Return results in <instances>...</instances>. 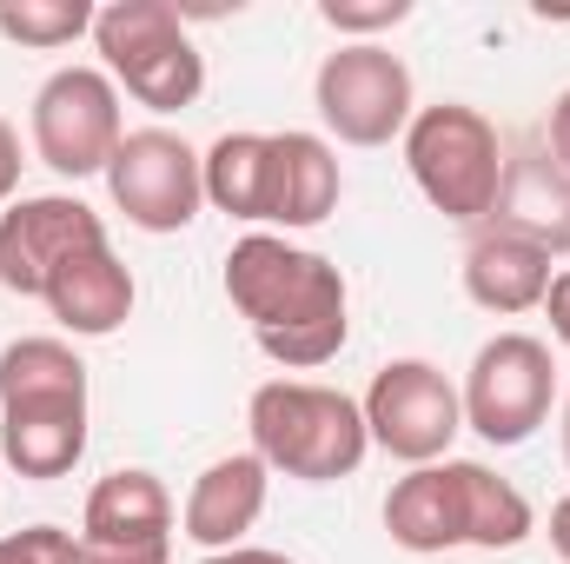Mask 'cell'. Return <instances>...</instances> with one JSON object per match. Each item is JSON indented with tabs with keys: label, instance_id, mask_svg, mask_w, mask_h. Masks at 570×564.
Wrapping results in <instances>:
<instances>
[{
	"label": "cell",
	"instance_id": "6da1fadb",
	"mask_svg": "<svg viewBox=\"0 0 570 564\" xmlns=\"http://www.w3.org/2000/svg\"><path fill=\"white\" fill-rule=\"evenodd\" d=\"M226 299L246 312L259 352L285 372H318L345 352L352 292L325 253L285 246L273 233H246L226 253Z\"/></svg>",
	"mask_w": 570,
	"mask_h": 564
},
{
	"label": "cell",
	"instance_id": "7a4b0ae2",
	"mask_svg": "<svg viewBox=\"0 0 570 564\" xmlns=\"http://www.w3.org/2000/svg\"><path fill=\"white\" fill-rule=\"evenodd\" d=\"M0 458L33 485L87 458V359L67 339L0 346Z\"/></svg>",
	"mask_w": 570,
	"mask_h": 564
},
{
	"label": "cell",
	"instance_id": "3957f363",
	"mask_svg": "<svg viewBox=\"0 0 570 564\" xmlns=\"http://www.w3.org/2000/svg\"><path fill=\"white\" fill-rule=\"evenodd\" d=\"M246 425H253V451L266 458V471H285L298 485H338L372 451L358 399H345L332 386H312V379L259 386L253 406H246Z\"/></svg>",
	"mask_w": 570,
	"mask_h": 564
},
{
	"label": "cell",
	"instance_id": "277c9868",
	"mask_svg": "<svg viewBox=\"0 0 570 564\" xmlns=\"http://www.w3.org/2000/svg\"><path fill=\"white\" fill-rule=\"evenodd\" d=\"M94 47L114 74L153 114H179L206 94V54L186 33V13L173 0H114L94 13Z\"/></svg>",
	"mask_w": 570,
	"mask_h": 564
},
{
	"label": "cell",
	"instance_id": "5b68a950",
	"mask_svg": "<svg viewBox=\"0 0 570 564\" xmlns=\"http://www.w3.org/2000/svg\"><path fill=\"white\" fill-rule=\"evenodd\" d=\"M405 166L431 200V213L458 226H484L504 186V140L478 107L438 100V107H419L405 127Z\"/></svg>",
	"mask_w": 570,
	"mask_h": 564
},
{
	"label": "cell",
	"instance_id": "8992f818",
	"mask_svg": "<svg viewBox=\"0 0 570 564\" xmlns=\"http://www.w3.org/2000/svg\"><path fill=\"white\" fill-rule=\"evenodd\" d=\"M312 107L325 120V134L345 146H392L405 140L419 100H412V67L379 47V40H338L318 60L312 80Z\"/></svg>",
	"mask_w": 570,
	"mask_h": 564
},
{
	"label": "cell",
	"instance_id": "52a82bcc",
	"mask_svg": "<svg viewBox=\"0 0 570 564\" xmlns=\"http://www.w3.org/2000/svg\"><path fill=\"white\" fill-rule=\"evenodd\" d=\"M458 399H464V425H471L484 445L511 451V445H524L538 425L551 419L558 359H551V346L531 339V332H498V339L478 346V359H471Z\"/></svg>",
	"mask_w": 570,
	"mask_h": 564
},
{
	"label": "cell",
	"instance_id": "ba28073f",
	"mask_svg": "<svg viewBox=\"0 0 570 564\" xmlns=\"http://www.w3.org/2000/svg\"><path fill=\"white\" fill-rule=\"evenodd\" d=\"M120 140H127V120H120V87L107 67H60L40 80L33 94L40 166H53L60 179H87V173H107Z\"/></svg>",
	"mask_w": 570,
	"mask_h": 564
},
{
	"label": "cell",
	"instance_id": "9c48e42d",
	"mask_svg": "<svg viewBox=\"0 0 570 564\" xmlns=\"http://www.w3.org/2000/svg\"><path fill=\"white\" fill-rule=\"evenodd\" d=\"M365 431L379 451L405 458V465H438L451 451V438L464 431V399L458 386L431 366V359H392L379 366L372 392L358 399Z\"/></svg>",
	"mask_w": 570,
	"mask_h": 564
},
{
	"label": "cell",
	"instance_id": "30bf717a",
	"mask_svg": "<svg viewBox=\"0 0 570 564\" xmlns=\"http://www.w3.org/2000/svg\"><path fill=\"white\" fill-rule=\"evenodd\" d=\"M107 193L127 213V226H140V233H186L199 220V206H206V173H199V153L179 134L140 127L107 159Z\"/></svg>",
	"mask_w": 570,
	"mask_h": 564
},
{
	"label": "cell",
	"instance_id": "8fae6325",
	"mask_svg": "<svg viewBox=\"0 0 570 564\" xmlns=\"http://www.w3.org/2000/svg\"><path fill=\"white\" fill-rule=\"evenodd\" d=\"M107 246V220L67 193H40V200H13L0 213V285L20 299H47V285L60 280L80 253Z\"/></svg>",
	"mask_w": 570,
	"mask_h": 564
},
{
	"label": "cell",
	"instance_id": "7c38bea8",
	"mask_svg": "<svg viewBox=\"0 0 570 564\" xmlns=\"http://www.w3.org/2000/svg\"><path fill=\"white\" fill-rule=\"evenodd\" d=\"M266 458L259 451H233V458H213L193 492H186V512H179V532L213 558V552H239V538L259 525L266 512Z\"/></svg>",
	"mask_w": 570,
	"mask_h": 564
},
{
	"label": "cell",
	"instance_id": "4fadbf2b",
	"mask_svg": "<svg viewBox=\"0 0 570 564\" xmlns=\"http://www.w3.org/2000/svg\"><path fill=\"white\" fill-rule=\"evenodd\" d=\"M385 532L399 552H458L464 545V458H438L412 465L392 492H385Z\"/></svg>",
	"mask_w": 570,
	"mask_h": 564
},
{
	"label": "cell",
	"instance_id": "5bb4252c",
	"mask_svg": "<svg viewBox=\"0 0 570 564\" xmlns=\"http://www.w3.org/2000/svg\"><path fill=\"white\" fill-rule=\"evenodd\" d=\"M80 545H100V552H153V545H173V492L153 471H140V465L107 471L87 492Z\"/></svg>",
	"mask_w": 570,
	"mask_h": 564
},
{
	"label": "cell",
	"instance_id": "9a60e30c",
	"mask_svg": "<svg viewBox=\"0 0 570 564\" xmlns=\"http://www.w3.org/2000/svg\"><path fill=\"white\" fill-rule=\"evenodd\" d=\"M464 292L484 312H538L551 292V253L504 233V226H478L464 246Z\"/></svg>",
	"mask_w": 570,
	"mask_h": 564
},
{
	"label": "cell",
	"instance_id": "2e32d148",
	"mask_svg": "<svg viewBox=\"0 0 570 564\" xmlns=\"http://www.w3.org/2000/svg\"><path fill=\"white\" fill-rule=\"evenodd\" d=\"M338 193H345L338 153L318 134H273V153H266V220L273 226H318V220H332Z\"/></svg>",
	"mask_w": 570,
	"mask_h": 564
},
{
	"label": "cell",
	"instance_id": "e0dca14e",
	"mask_svg": "<svg viewBox=\"0 0 570 564\" xmlns=\"http://www.w3.org/2000/svg\"><path fill=\"white\" fill-rule=\"evenodd\" d=\"M134 299H140V285L127 273V260L114 253V246H100V253H80L60 280L47 285V312L60 319V332H73V339H107V332H120L127 319H134Z\"/></svg>",
	"mask_w": 570,
	"mask_h": 564
},
{
	"label": "cell",
	"instance_id": "ac0fdd59",
	"mask_svg": "<svg viewBox=\"0 0 570 564\" xmlns=\"http://www.w3.org/2000/svg\"><path fill=\"white\" fill-rule=\"evenodd\" d=\"M484 226H504L544 253H570V179L551 159H504V186Z\"/></svg>",
	"mask_w": 570,
	"mask_h": 564
},
{
	"label": "cell",
	"instance_id": "d6986e66",
	"mask_svg": "<svg viewBox=\"0 0 570 564\" xmlns=\"http://www.w3.org/2000/svg\"><path fill=\"white\" fill-rule=\"evenodd\" d=\"M266 153H273V134H219L199 153L206 200L226 220H246V226L266 220Z\"/></svg>",
	"mask_w": 570,
	"mask_h": 564
},
{
	"label": "cell",
	"instance_id": "ffe728a7",
	"mask_svg": "<svg viewBox=\"0 0 570 564\" xmlns=\"http://www.w3.org/2000/svg\"><path fill=\"white\" fill-rule=\"evenodd\" d=\"M531 525H538L531 498L511 478H498L491 465L464 458V545H478V552H518L531 538Z\"/></svg>",
	"mask_w": 570,
	"mask_h": 564
},
{
	"label": "cell",
	"instance_id": "44dd1931",
	"mask_svg": "<svg viewBox=\"0 0 570 564\" xmlns=\"http://www.w3.org/2000/svg\"><path fill=\"white\" fill-rule=\"evenodd\" d=\"M94 13L100 7H87V0H7L0 33L20 47H67L80 33H94Z\"/></svg>",
	"mask_w": 570,
	"mask_h": 564
},
{
	"label": "cell",
	"instance_id": "7402d4cb",
	"mask_svg": "<svg viewBox=\"0 0 570 564\" xmlns=\"http://www.w3.org/2000/svg\"><path fill=\"white\" fill-rule=\"evenodd\" d=\"M318 20L338 40H372V33L405 27L412 20V0H318Z\"/></svg>",
	"mask_w": 570,
	"mask_h": 564
},
{
	"label": "cell",
	"instance_id": "603a6c76",
	"mask_svg": "<svg viewBox=\"0 0 570 564\" xmlns=\"http://www.w3.org/2000/svg\"><path fill=\"white\" fill-rule=\"evenodd\" d=\"M0 564H80V538L60 525H27L0 538Z\"/></svg>",
	"mask_w": 570,
	"mask_h": 564
},
{
	"label": "cell",
	"instance_id": "cb8c5ba5",
	"mask_svg": "<svg viewBox=\"0 0 570 564\" xmlns=\"http://www.w3.org/2000/svg\"><path fill=\"white\" fill-rule=\"evenodd\" d=\"M544 146H551V166L570 179V87L551 100V120H544Z\"/></svg>",
	"mask_w": 570,
	"mask_h": 564
},
{
	"label": "cell",
	"instance_id": "d4e9b609",
	"mask_svg": "<svg viewBox=\"0 0 570 564\" xmlns=\"http://www.w3.org/2000/svg\"><path fill=\"white\" fill-rule=\"evenodd\" d=\"M544 312H551V332H558V346H570V266H558V273H551Z\"/></svg>",
	"mask_w": 570,
	"mask_h": 564
},
{
	"label": "cell",
	"instance_id": "484cf974",
	"mask_svg": "<svg viewBox=\"0 0 570 564\" xmlns=\"http://www.w3.org/2000/svg\"><path fill=\"white\" fill-rule=\"evenodd\" d=\"M13 186H20V134L0 120V206L13 200Z\"/></svg>",
	"mask_w": 570,
	"mask_h": 564
},
{
	"label": "cell",
	"instance_id": "4316f807",
	"mask_svg": "<svg viewBox=\"0 0 570 564\" xmlns=\"http://www.w3.org/2000/svg\"><path fill=\"white\" fill-rule=\"evenodd\" d=\"M80 564H173V545H153V552H100V545H80Z\"/></svg>",
	"mask_w": 570,
	"mask_h": 564
},
{
	"label": "cell",
	"instance_id": "83f0119b",
	"mask_svg": "<svg viewBox=\"0 0 570 564\" xmlns=\"http://www.w3.org/2000/svg\"><path fill=\"white\" fill-rule=\"evenodd\" d=\"M551 552L570 564V492L558 498V505H551Z\"/></svg>",
	"mask_w": 570,
	"mask_h": 564
},
{
	"label": "cell",
	"instance_id": "f1b7e54d",
	"mask_svg": "<svg viewBox=\"0 0 570 564\" xmlns=\"http://www.w3.org/2000/svg\"><path fill=\"white\" fill-rule=\"evenodd\" d=\"M226 564H292L285 552H259V545H239V552H226Z\"/></svg>",
	"mask_w": 570,
	"mask_h": 564
},
{
	"label": "cell",
	"instance_id": "f546056e",
	"mask_svg": "<svg viewBox=\"0 0 570 564\" xmlns=\"http://www.w3.org/2000/svg\"><path fill=\"white\" fill-rule=\"evenodd\" d=\"M564 465H570V392H564Z\"/></svg>",
	"mask_w": 570,
	"mask_h": 564
}]
</instances>
